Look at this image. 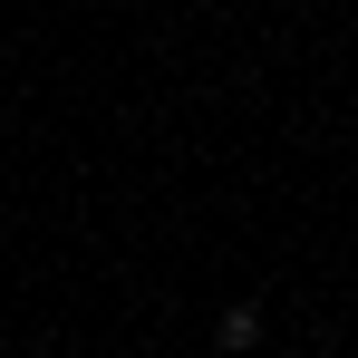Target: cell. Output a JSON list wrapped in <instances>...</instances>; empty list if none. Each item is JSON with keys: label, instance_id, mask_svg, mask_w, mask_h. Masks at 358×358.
I'll return each mask as SVG.
<instances>
[{"label": "cell", "instance_id": "1", "mask_svg": "<svg viewBox=\"0 0 358 358\" xmlns=\"http://www.w3.org/2000/svg\"><path fill=\"white\" fill-rule=\"evenodd\" d=\"M213 339H223V349H252V339H262V310H223Z\"/></svg>", "mask_w": 358, "mask_h": 358}, {"label": "cell", "instance_id": "2", "mask_svg": "<svg viewBox=\"0 0 358 358\" xmlns=\"http://www.w3.org/2000/svg\"><path fill=\"white\" fill-rule=\"evenodd\" d=\"M291 358H310V349H291Z\"/></svg>", "mask_w": 358, "mask_h": 358}]
</instances>
